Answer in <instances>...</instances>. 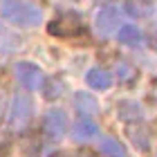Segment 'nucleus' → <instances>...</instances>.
Wrapping results in <instances>:
<instances>
[{"mask_svg":"<svg viewBox=\"0 0 157 157\" xmlns=\"http://www.w3.org/2000/svg\"><path fill=\"white\" fill-rule=\"evenodd\" d=\"M0 16L18 27H38L43 23V9L34 0H0Z\"/></svg>","mask_w":157,"mask_h":157,"instance_id":"nucleus-1","label":"nucleus"},{"mask_svg":"<svg viewBox=\"0 0 157 157\" xmlns=\"http://www.w3.org/2000/svg\"><path fill=\"white\" fill-rule=\"evenodd\" d=\"M34 117V101L29 94H13L11 108H9V128L13 132H23L27 126L32 124Z\"/></svg>","mask_w":157,"mask_h":157,"instance_id":"nucleus-2","label":"nucleus"},{"mask_svg":"<svg viewBox=\"0 0 157 157\" xmlns=\"http://www.w3.org/2000/svg\"><path fill=\"white\" fill-rule=\"evenodd\" d=\"M119 27H121V7L115 5V2L101 7L99 13H97V18H94V29H97L99 36L110 38V36L117 34Z\"/></svg>","mask_w":157,"mask_h":157,"instance_id":"nucleus-3","label":"nucleus"},{"mask_svg":"<svg viewBox=\"0 0 157 157\" xmlns=\"http://www.w3.org/2000/svg\"><path fill=\"white\" fill-rule=\"evenodd\" d=\"M13 72H16V78L20 81V85H23L25 90H40L47 81L45 72L32 61H18L16 67H13Z\"/></svg>","mask_w":157,"mask_h":157,"instance_id":"nucleus-4","label":"nucleus"},{"mask_svg":"<svg viewBox=\"0 0 157 157\" xmlns=\"http://www.w3.org/2000/svg\"><path fill=\"white\" fill-rule=\"evenodd\" d=\"M67 130V115L61 108H49L43 117V135L47 141H59Z\"/></svg>","mask_w":157,"mask_h":157,"instance_id":"nucleus-5","label":"nucleus"},{"mask_svg":"<svg viewBox=\"0 0 157 157\" xmlns=\"http://www.w3.org/2000/svg\"><path fill=\"white\" fill-rule=\"evenodd\" d=\"M81 27H83V23H81V18H78L76 13H63V16L47 23V32L54 34V36H61V38L63 36L70 38V36H76V34L81 32Z\"/></svg>","mask_w":157,"mask_h":157,"instance_id":"nucleus-6","label":"nucleus"},{"mask_svg":"<svg viewBox=\"0 0 157 157\" xmlns=\"http://www.w3.org/2000/svg\"><path fill=\"white\" fill-rule=\"evenodd\" d=\"M72 137L78 144H90V141H94L99 137V126L90 117H81L72 126Z\"/></svg>","mask_w":157,"mask_h":157,"instance_id":"nucleus-7","label":"nucleus"},{"mask_svg":"<svg viewBox=\"0 0 157 157\" xmlns=\"http://www.w3.org/2000/svg\"><path fill=\"white\" fill-rule=\"evenodd\" d=\"M115 36H117V40L121 45H128V47H141L144 40H146L144 32H141L137 25H121Z\"/></svg>","mask_w":157,"mask_h":157,"instance_id":"nucleus-8","label":"nucleus"},{"mask_svg":"<svg viewBox=\"0 0 157 157\" xmlns=\"http://www.w3.org/2000/svg\"><path fill=\"white\" fill-rule=\"evenodd\" d=\"M85 83L90 85V88L94 90H108L112 83H115V78H112V74L108 72V70L103 67H92L88 74H85Z\"/></svg>","mask_w":157,"mask_h":157,"instance_id":"nucleus-9","label":"nucleus"},{"mask_svg":"<svg viewBox=\"0 0 157 157\" xmlns=\"http://www.w3.org/2000/svg\"><path fill=\"white\" fill-rule=\"evenodd\" d=\"M74 108L81 117H94L99 112V101L88 92H76L74 94Z\"/></svg>","mask_w":157,"mask_h":157,"instance_id":"nucleus-10","label":"nucleus"},{"mask_svg":"<svg viewBox=\"0 0 157 157\" xmlns=\"http://www.w3.org/2000/svg\"><path fill=\"white\" fill-rule=\"evenodd\" d=\"M121 9L132 18H146L153 11V0H126Z\"/></svg>","mask_w":157,"mask_h":157,"instance_id":"nucleus-11","label":"nucleus"},{"mask_svg":"<svg viewBox=\"0 0 157 157\" xmlns=\"http://www.w3.org/2000/svg\"><path fill=\"white\" fill-rule=\"evenodd\" d=\"M99 153L103 157H128L126 148L121 146L115 137H101V141H99Z\"/></svg>","mask_w":157,"mask_h":157,"instance_id":"nucleus-12","label":"nucleus"},{"mask_svg":"<svg viewBox=\"0 0 157 157\" xmlns=\"http://www.w3.org/2000/svg\"><path fill=\"white\" fill-rule=\"evenodd\" d=\"M119 117L124 121H141L144 119V108L137 101H124L119 105Z\"/></svg>","mask_w":157,"mask_h":157,"instance_id":"nucleus-13","label":"nucleus"},{"mask_svg":"<svg viewBox=\"0 0 157 157\" xmlns=\"http://www.w3.org/2000/svg\"><path fill=\"white\" fill-rule=\"evenodd\" d=\"M117 74H119V81H126L132 76V67H128V63H117Z\"/></svg>","mask_w":157,"mask_h":157,"instance_id":"nucleus-14","label":"nucleus"},{"mask_svg":"<svg viewBox=\"0 0 157 157\" xmlns=\"http://www.w3.org/2000/svg\"><path fill=\"white\" fill-rule=\"evenodd\" d=\"M5 115V94L0 92V117Z\"/></svg>","mask_w":157,"mask_h":157,"instance_id":"nucleus-15","label":"nucleus"}]
</instances>
